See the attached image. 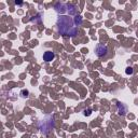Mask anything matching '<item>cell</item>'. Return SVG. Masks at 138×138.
<instances>
[{
    "mask_svg": "<svg viewBox=\"0 0 138 138\" xmlns=\"http://www.w3.org/2000/svg\"><path fill=\"white\" fill-rule=\"evenodd\" d=\"M57 29L63 36L75 37L78 34V29L73 23V20L69 16H59L57 20Z\"/></svg>",
    "mask_w": 138,
    "mask_h": 138,
    "instance_id": "obj_1",
    "label": "cell"
},
{
    "mask_svg": "<svg viewBox=\"0 0 138 138\" xmlns=\"http://www.w3.org/2000/svg\"><path fill=\"white\" fill-rule=\"evenodd\" d=\"M39 128H40L41 133L46 135L52 128H54V120H53L52 116H46L43 120L39 122Z\"/></svg>",
    "mask_w": 138,
    "mask_h": 138,
    "instance_id": "obj_2",
    "label": "cell"
},
{
    "mask_svg": "<svg viewBox=\"0 0 138 138\" xmlns=\"http://www.w3.org/2000/svg\"><path fill=\"white\" fill-rule=\"evenodd\" d=\"M95 52H96V55H97L98 57H102V56H106L107 55L108 49H107V46L104 44H98L95 49Z\"/></svg>",
    "mask_w": 138,
    "mask_h": 138,
    "instance_id": "obj_3",
    "label": "cell"
},
{
    "mask_svg": "<svg viewBox=\"0 0 138 138\" xmlns=\"http://www.w3.org/2000/svg\"><path fill=\"white\" fill-rule=\"evenodd\" d=\"M117 107H118V113H119V116H126V113H127V106L125 104H123V102H119L118 104H117Z\"/></svg>",
    "mask_w": 138,
    "mask_h": 138,
    "instance_id": "obj_4",
    "label": "cell"
},
{
    "mask_svg": "<svg viewBox=\"0 0 138 138\" xmlns=\"http://www.w3.org/2000/svg\"><path fill=\"white\" fill-rule=\"evenodd\" d=\"M54 9L58 14H64L65 12H67V5H65V3H56Z\"/></svg>",
    "mask_w": 138,
    "mask_h": 138,
    "instance_id": "obj_5",
    "label": "cell"
},
{
    "mask_svg": "<svg viewBox=\"0 0 138 138\" xmlns=\"http://www.w3.org/2000/svg\"><path fill=\"white\" fill-rule=\"evenodd\" d=\"M55 57V54L52 52V51H46V52L43 54V59H44L45 61H52L53 59H54Z\"/></svg>",
    "mask_w": 138,
    "mask_h": 138,
    "instance_id": "obj_6",
    "label": "cell"
},
{
    "mask_svg": "<svg viewBox=\"0 0 138 138\" xmlns=\"http://www.w3.org/2000/svg\"><path fill=\"white\" fill-rule=\"evenodd\" d=\"M67 12L69 13V15H73L77 13V7L73 5H67Z\"/></svg>",
    "mask_w": 138,
    "mask_h": 138,
    "instance_id": "obj_7",
    "label": "cell"
},
{
    "mask_svg": "<svg viewBox=\"0 0 138 138\" xmlns=\"http://www.w3.org/2000/svg\"><path fill=\"white\" fill-rule=\"evenodd\" d=\"M82 16L81 15H77L75 17V20H73V23H75V25L76 26H80L82 24Z\"/></svg>",
    "mask_w": 138,
    "mask_h": 138,
    "instance_id": "obj_8",
    "label": "cell"
},
{
    "mask_svg": "<svg viewBox=\"0 0 138 138\" xmlns=\"http://www.w3.org/2000/svg\"><path fill=\"white\" fill-rule=\"evenodd\" d=\"M133 72H134V70H133V68H132V67H127L126 69H125V73L128 75V76H132V75H133Z\"/></svg>",
    "mask_w": 138,
    "mask_h": 138,
    "instance_id": "obj_9",
    "label": "cell"
},
{
    "mask_svg": "<svg viewBox=\"0 0 138 138\" xmlns=\"http://www.w3.org/2000/svg\"><path fill=\"white\" fill-rule=\"evenodd\" d=\"M83 114H84L85 117H90L91 114H92V110H91V109H86V110H84Z\"/></svg>",
    "mask_w": 138,
    "mask_h": 138,
    "instance_id": "obj_10",
    "label": "cell"
},
{
    "mask_svg": "<svg viewBox=\"0 0 138 138\" xmlns=\"http://www.w3.org/2000/svg\"><path fill=\"white\" fill-rule=\"evenodd\" d=\"M28 94H29V92H28L27 90H23L22 92H20V95H22L23 97H27Z\"/></svg>",
    "mask_w": 138,
    "mask_h": 138,
    "instance_id": "obj_11",
    "label": "cell"
},
{
    "mask_svg": "<svg viewBox=\"0 0 138 138\" xmlns=\"http://www.w3.org/2000/svg\"><path fill=\"white\" fill-rule=\"evenodd\" d=\"M15 5H22L23 2H20V1H15Z\"/></svg>",
    "mask_w": 138,
    "mask_h": 138,
    "instance_id": "obj_12",
    "label": "cell"
}]
</instances>
